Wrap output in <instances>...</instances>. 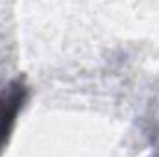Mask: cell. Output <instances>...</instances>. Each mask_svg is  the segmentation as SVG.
I'll use <instances>...</instances> for the list:
<instances>
[{
  "instance_id": "cell-1",
  "label": "cell",
  "mask_w": 159,
  "mask_h": 157,
  "mask_svg": "<svg viewBox=\"0 0 159 157\" xmlns=\"http://www.w3.org/2000/svg\"><path fill=\"white\" fill-rule=\"evenodd\" d=\"M24 98H26V87L20 79L13 81L7 89L0 92V148L7 142L9 131L24 104Z\"/></svg>"
}]
</instances>
